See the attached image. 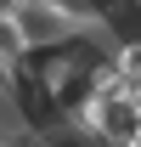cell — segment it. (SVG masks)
Listing matches in <instances>:
<instances>
[{"label":"cell","mask_w":141,"mask_h":147,"mask_svg":"<svg viewBox=\"0 0 141 147\" xmlns=\"http://www.w3.org/2000/svg\"><path fill=\"white\" fill-rule=\"evenodd\" d=\"M23 11H28V0H0V23H17Z\"/></svg>","instance_id":"6da1fadb"},{"label":"cell","mask_w":141,"mask_h":147,"mask_svg":"<svg viewBox=\"0 0 141 147\" xmlns=\"http://www.w3.org/2000/svg\"><path fill=\"white\" fill-rule=\"evenodd\" d=\"M23 142H28V136H23ZM23 142H6V136H0V147H23Z\"/></svg>","instance_id":"7a4b0ae2"}]
</instances>
